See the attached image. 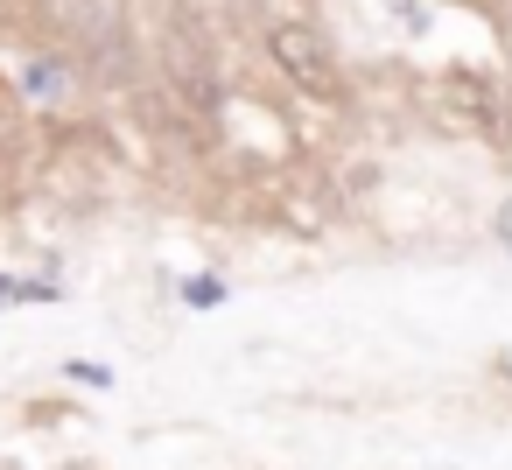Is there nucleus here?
I'll return each mask as SVG.
<instances>
[{
    "label": "nucleus",
    "instance_id": "obj_1",
    "mask_svg": "<svg viewBox=\"0 0 512 470\" xmlns=\"http://www.w3.org/2000/svg\"><path fill=\"white\" fill-rule=\"evenodd\" d=\"M260 43H267L274 71H281L295 92H309V99H344V64H337L330 36H323L309 15H281V22H267Z\"/></svg>",
    "mask_w": 512,
    "mask_h": 470
},
{
    "label": "nucleus",
    "instance_id": "obj_2",
    "mask_svg": "<svg viewBox=\"0 0 512 470\" xmlns=\"http://www.w3.org/2000/svg\"><path fill=\"white\" fill-rule=\"evenodd\" d=\"M435 106H442L449 127H463V134H477V141H491V148H512V78L456 64V71H442Z\"/></svg>",
    "mask_w": 512,
    "mask_h": 470
},
{
    "label": "nucleus",
    "instance_id": "obj_3",
    "mask_svg": "<svg viewBox=\"0 0 512 470\" xmlns=\"http://www.w3.org/2000/svg\"><path fill=\"white\" fill-rule=\"evenodd\" d=\"M127 22V8L120 0H36V29H43V43L57 50V57H85L99 36H113Z\"/></svg>",
    "mask_w": 512,
    "mask_h": 470
},
{
    "label": "nucleus",
    "instance_id": "obj_4",
    "mask_svg": "<svg viewBox=\"0 0 512 470\" xmlns=\"http://www.w3.org/2000/svg\"><path fill=\"white\" fill-rule=\"evenodd\" d=\"M22 92H29L36 106H64V99H71V57H36V64L22 71Z\"/></svg>",
    "mask_w": 512,
    "mask_h": 470
}]
</instances>
